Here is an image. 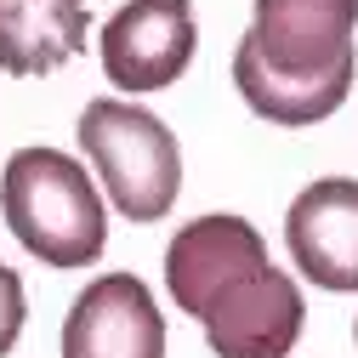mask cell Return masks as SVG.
<instances>
[{"mask_svg": "<svg viewBox=\"0 0 358 358\" xmlns=\"http://www.w3.org/2000/svg\"><path fill=\"white\" fill-rule=\"evenodd\" d=\"M85 52V0H0V69L52 74Z\"/></svg>", "mask_w": 358, "mask_h": 358, "instance_id": "cell-9", "label": "cell"}, {"mask_svg": "<svg viewBox=\"0 0 358 358\" xmlns=\"http://www.w3.org/2000/svg\"><path fill=\"white\" fill-rule=\"evenodd\" d=\"M358 0H256L234 85L267 125H319L352 92Z\"/></svg>", "mask_w": 358, "mask_h": 358, "instance_id": "cell-1", "label": "cell"}, {"mask_svg": "<svg viewBox=\"0 0 358 358\" xmlns=\"http://www.w3.org/2000/svg\"><path fill=\"white\" fill-rule=\"evenodd\" d=\"M301 319H307V307H301L296 279L267 262L262 273L239 279L199 324H205V341L216 358H285L301 341Z\"/></svg>", "mask_w": 358, "mask_h": 358, "instance_id": "cell-7", "label": "cell"}, {"mask_svg": "<svg viewBox=\"0 0 358 358\" xmlns=\"http://www.w3.org/2000/svg\"><path fill=\"white\" fill-rule=\"evenodd\" d=\"M285 245L319 290H358V182H307L285 210Z\"/></svg>", "mask_w": 358, "mask_h": 358, "instance_id": "cell-8", "label": "cell"}, {"mask_svg": "<svg viewBox=\"0 0 358 358\" xmlns=\"http://www.w3.org/2000/svg\"><path fill=\"white\" fill-rule=\"evenodd\" d=\"M23 279L12 273L6 262H0V358H6L12 347H17V336H23Z\"/></svg>", "mask_w": 358, "mask_h": 358, "instance_id": "cell-10", "label": "cell"}, {"mask_svg": "<svg viewBox=\"0 0 358 358\" xmlns=\"http://www.w3.org/2000/svg\"><path fill=\"white\" fill-rule=\"evenodd\" d=\"M262 267H267L262 234L245 216L210 210V216H194L188 228L171 239V250H165V290H171V301L182 313L205 319L239 279L262 273Z\"/></svg>", "mask_w": 358, "mask_h": 358, "instance_id": "cell-5", "label": "cell"}, {"mask_svg": "<svg viewBox=\"0 0 358 358\" xmlns=\"http://www.w3.org/2000/svg\"><path fill=\"white\" fill-rule=\"evenodd\" d=\"M63 358H165V313L137 273L92 279L69 319H63Z\"/></svg>", "mask_w": 358, "mask_h": 358, "instance_id": "cell-6", "label": "cell"}, {"mask_svg": "<svg viewBox=\"0 0 358 358\" xmlns=\"http://www.w3.org/2000/svg\"><path fill=\"white\" fill-rule=\"evenodd\" d=\"M194 0H125L103 23V74L120 92H165L194 63Z\"/></svg>", "mask_w": 358, "mask_h": 358, "instance_id": "cell-4", "label": "cell"}, {"mask_svg": "<svg viewBox=\"0 0 358 358\" xmlns=\"http://www.w3.org/2000/svg\"><path fill=\"white\" fill-rule=\"evenodd\" d=\"M80 148L125 222H159L182 194V148H176L171 125H159L137 103H120V97L85 103Z\"/></svg>", "mask_w": 358, "mask_h": 358, "instance_id": "cell-3", "label": "cell"}, {"mask_svg": "<svg viewBox=\"0 0 358 358\" xmlns=\"http://www.w3.org/2000/svg\"><path fill=\"white\" fill-rule=\"evenodd\" d=\"M0 210H6L12 239L34 262L85 267L103 256V194L63 148H17L0 171Z\"/></svg>", "mask_w": 358, "mask_h": 358, "instance_id": "cell-2", "label": "cell"}, {"mask_svg": "<svg viewBox=\"0 0 358 358\" xmlns=\"http://www.w3.org/2000/svg\"><path fill=\"white\" fill-rule=\"evenodd\" d=\"M352 341H358V324H352Z\"/></svg>", "mask_w": 358, "mask_h": 358, "instance_id": "cell-11", "label": "cell"}]
</instances>
